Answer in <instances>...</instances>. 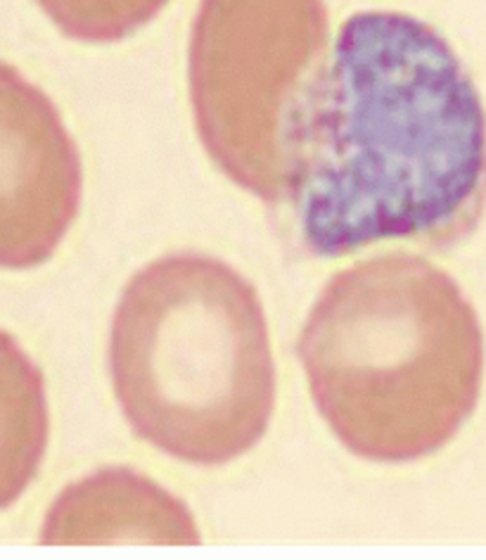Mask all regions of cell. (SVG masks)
I'll list each match as a JSON object with an SVG mask.
<instances>
[{"instance_id":"6da1fadb","label":"cell","mask_w":486,"mask_h":560,"mask_svg":"<svg viewBox=\"0 0 486 560\" xmlns=\"http://www.w3.org/2000/svg\"><path fill=\"white\" fill-rule=\"evenodd\" d=\"M283 170V202L311 257L382 241L449 249L486 207L479 91L435 26L356 12L292 109Z\"/></svg>"},{"instance_id":"7a4b0ae2","label":"cell","mask_w":486,"mask_h":560,"mask_svg":"<svg viewBox=\"0 0 486 560\" xmlns=\"http://www.w3.org/2000/svg\"><path fill=\"white\" fill-rule=\"evenodd\" d=\"M311 397L352 454L408 464L475 413L484 332L461 285L408 252L330 278L297 342Z\"/></svg>"},{"instance_id":"3957f363","label":"cell","mask_w":486,"mask_h":560,"mask_svg":"<svg viewBox=\"0 0 486 560\" xmlns=\"http://www.w3.org/2000/svg\"><path fill=\"white\" fill-rule=\"evenodd\" d=\"M109 375L138 438L192 466H224L266 435L275 363L257 288L230 264L174 252L123 288Z\"/></svg>"},{"instance_id":"277c9868","label":"cell","mask_w":486,"mask_h":560,"mask_svg":"<svg viewBox=\"0 0 486 560\" xmlns=\"http://www.w3.org/2000/svg\"><path fill=\"white\" fill-rule=\"evenodd\" d=\"M323 0H200L188 83L206 155L235 186L283 202L287 119L325 60Z\"/></svg>"},{"instance_id":"5b68a950","label":"cell","mask_w":486,"mask_h":560,"mask_svg":"<svg viewBox=\"0 0 486 560\" xmlns=\"http://www.w3.org/2000/svg\"><path fill=\"white\" fill-rule=\"evenodd\" d=\"M83 166L58 107L0 62V269L46 264L81 209Z\"/></svg>"},{"instance_id":"8992f818","label":"cell","mask_w":486,"mask_h":560,"mask_svg":"<svg viewBox=\"0 0 486 560\" xmlns=\"http://www.w3.org/2000/svg\"><path fill=\"white\" fill-rule=\"evenodd\" d=\"M40 541L194 546L202 537L183 501L141 472L105 468L64 489L48 511Z\"/></svg>"},{"instance_id":"52a82bcc","label":"cell","mask_w":486,"mask_h":560,"mask_svg":"<svg viewBox=\"0 0 486 560\" xmlns=\"http://www.w3.org/2000/svg\"><path fill=\"white\" fill-rule=\"evenodd\" d=\"M50 411L44 373L0 330V511L10 509L46 458Z\"/></svg>"},{"instance_id":"ba28073f","label":"cell","mask_w":486,"mask_h":560,"mask_svg":"<svg viewBox=\"0 0 486 560\" xmlns=\"http://www.w3.org/2000/svg\"><path fill=\"white\" fill-rule=\"evenodd\" d=\"M52 24L81 44H117L155 20L169 0H36Z\"/></svg>"}]
</instances>
